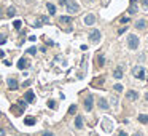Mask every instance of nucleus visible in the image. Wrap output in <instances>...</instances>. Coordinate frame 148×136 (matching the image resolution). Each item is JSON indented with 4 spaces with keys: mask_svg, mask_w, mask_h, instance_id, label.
<instances>
[{
    "mask_svg": "<svg viewBox=\"0 0 148 136\" xmlns=\"http://www.w3.org/2000/svg\"><path fill=\"white\" fill-rule=\"evenodd\" d=\"M124 31H126V27H121V29L118 31V34H124Z\"/></svg>",
    "mask_w": 148,
    "mask_h": 136,
    "instance_id": "34",
    "label": "nucleus"
},
{
    "mask_svg": "<svg viewBox=\"0 0 148 136\" xmlns=\"http://www.w3.org/2000/svg\"><path fill=\"white\" fill-rule=\"evenodd\" d=\"M121 23H123V24H128V23H129V18H128V16H126V18H121Z\"/></svg>",
    "mask_w": 148,
    "mask_h": 136,
    "instance_id": "29",
    "label": "nucleus"
},
{
    "mask_svg": "<svg viewBox=\"0 0 148 136\" xmlns=\"http://www.w3.org/2000/svg\"><path fill=\"white\" fill-rule=\"evenodd\" d=\"M41 136H54V134H53V133H51V131H45V133H43V134H41Z\"/></svg>",
    "mask_w": 148,
    "mask_h": 136,
    "instance_id": "31",
    "label": "nucleus"
},
{
    "mask_svg": "<svg viewBox=\"0 0 148 136\" xmlns=\"http://www.w3.org/2000/svg\"><path fill=\"white\" fill-rule=\"evenodd\" d=\"M89 42H94V43L100 42V31L94 29V31H91V32H89Z\"/></svg>",
    "mask_w": 148,
    "mask_h": 136,
    "instance_id": "3",
    "label": "nucleus"
},
{
    "mask_svg": "<svg viewBox=\"0 0 148 136\" xmlns=\"http://www.w3.org/2000/svg\"><path fill=\"white\" fill-rule=\"evenodd\" d=\"M13 26H14L16 29H19L21 26H23V23H21V21H19V19H18V21H14V23H13Z\"/></svg>",
    "mask_w": 148,
    "mask_h": 136,
    "instance_id": "26",
    "label": "nucleus"
},
{
    "mask_svg": "<svg viewBox=\"0 0 148 136\" xmlns=\"http://www.w3.org/2000/svg\"><path fill=\"white\" fill-rule=\"evenodd\" d=\"M135 11H137L135 7H131V8H129V13H135Z\"/></svg>",
    "mask_w": 148,
    "mask_h": 136,
    "instance_id": "32",
    "label": "nucleus"
},
{
    "mask_svg": "<svg viewBox=\"0 0 148 136\" xmlns=\"http://www.w3.org/2000/svg\"><path fill=\"white\" fill-rule=\"evenodd\" d=\"M0 136H5V130L3 128H0Z\"/></svg>",
    "mask_w": 148,
    "mask_h": 136,
    "instance_id": "35",
    "label": "nucleus"
},
{
    "mask_svg": "<svg viewBox=\"0 0 148 136\" xmlns=\"http://www.w3.org/2000/svg\"><path fill=\"white\" fill-rule=\"evenodd\" d=\"M65 8H67V11H69L70 14H75V13H78V10H80V5H78L76 2H73V0H67Z\"/></svg>",
    "mask_w": 148,
    "mask_h": 136,
    "instance_id": "2",
    "label": "nucleus"
},
{
    "mask_svg": "<svg viewBox=\"0 0 148 136\" xmlns=\"http://www.w3.org/2000/svg\"><path fill=\"white\" fill-rule=\"evenodd\" d=\"M118 136H128V133H126V131H119V134Z\"/></svg>",
    "mask_w": 148,
    "mask_h": 136,
    "instance_id": "33",
    "label": "nucleus"
},
{
    "mask_svg": "<svg viewBox=\"0 0 148 136\" xmlns=\"http://www.w3.org/2000/svg\"><path fill=\"white\" fill-rule=\"evenodd\" d=\"M5 42H7V37H5V35H2V34H0V45H3Z\"/></svg>",
    "mask_w": 148,
    "mask_h": 136,
    "instance_id": "27",
    "label": "nucleus"
},
{
    "mask_svg": "<svg viewBox=\"0 0 148 136\" xmlns=\"http://www.w3.org/2000/svg\"><path fill=\"white\" fill-rule=\"evenodd\" d=\"M126 99H129V101H135L139 99V93L135 90H129L128 93H126Z\"/></svg>",
    "mask_w": 148,
    "mask_h": 136,
    "instance_id": "5",
    "label": "nucleus"
},
{
    "mask_svg": "<svg viewBox=\"0 0 148 136\" xmlns=\"http://www.w3.org/2000/svg\"><path fill=\"white\" fill-rule=\"evenodd\" d=\"M112 127H113V125H112L108 120H105V122H103V128L107 130V131H110V130H112Z\"/></svg>",
    "mask_w": 148,
    "mask_h": 136,
    "instance_id": "21",
    "label": "nucleus"
},
{
    "mask_svg": "<svg viewBox=\"0 0 148 136\" xmlns=\"http://www.w3.org/2000/svg\"><path fill=\"white\" fill-rule=\"evenodd\" d=\"M134 136H143V134H142V133H135Z\"/></svg>",
    "mask_w": 148,
    "mask_h": 136,
    "instance_id": "37",
    "label": "nucleus"
},
{
    "mask_svg": "<svg viewBox=\"0 0 148 136\" xmlns=\"http://www.w3.org/2000/svg\"><path fill=\"white\" fill-rule=\"evenodd\" d=\"M113 90L118 91V93H121V91H123V85H121V83H116V85H113Z\"/></svg>",
    "mask_w": 148,
    "mask_h": 136,
    "instance_id": "22",
    "label": "nucleus"
},
{
    "mask_svg": "<svg viewBox=\"0 0 148 136\" xmlns=\"http://www.w3.org/2000/svg\"><path fill=\"white\" fill-rule=\"evenodd\" d=\"M113 77H115V79H123V69L121 67H116L115 70H113Z\"/></svg>",
    "mask_w": 148,
    "mask_h": 136,
    "instance_id": "13",
    "label": "nucleus"
},
{
    "mask_svg": "<svg viewBox=\"0 0 148 136\" xmlns=\"http://www.w3.org/2000/svg\"><path fill=\"white\" fill-rule=\"evenodd\" d=\"M69 114H70V115H75V114H76V106H72V107L69 109Z\"/></svg>",
    "mask_w": 148,
    "mask_h": 136,
    "instance_id": "24",
    "label": "nucleus"
},
{
    "mask_svg": "<svg viewBox=\"0 0 148 136\" xmlns=\"http://www.w3.org/2000/svg\"><path fill=\"white\" fill-rule=\"evenodd\" d=\"M59 21L64 23V24H70V23H72V18H70V16H61Z\"/></svg>",
    "mask_w": 148,
    "mask_h": 136,
    "instance_id": "16",
    "label": "nucleus"
},
{
    "mask_svg": "<svg viewBox=\"0 0 148 136\" xmlns=\"http://www.w3.org/2000/svg\"><path fill=\"white\" fill-rule=\"evenodd\" d=\"M94 23H96V16L92 13H89V14L84 16V24H86V26H92Z\"/></svg>",
    "mask_w": 148,
    "mask_h": 136,
    "instance_id": "6",
    "label": "nucleus"
},
{
    "mask_svg": "<svg viewBox=\"0 0 148 136\" xmlns=\"http://www.w3.org/2000/svg\"><path fill=\"white\" fill-rule=\"evenodd\" d=\"M48 107H50V109H56V103H54L53 99H50V101H48Z\"/></svg>",
    "mask_w": 148,
    "mask_h": 136,
    "instance_id": "23",
    "label": "nucleus"
},
{
    "mask_svg": "<svg viewBox=\"0 0 148 136\" xmlns=\"http://www.w3.org/2000/svg\"><path fill=\"white\" fill-rule=\"evenodd\" d=\"M16 14V8L14 7H8V10H7V16L8 18H13Z\"/></svg>",
    "mask_w": 148,
    "mask_h": 136,
    "instance_id": "18",
    "label": "nucleus"
},
{
    "mask_svg": "<svg viewBox=\"0 0 148 136\" xmlns=\"http://www.w3.org/2000/svg\"><path fill=\"white\" fill-rule=\"evenodd\" d=\"M24 98H26V101H27V103H34V101H35V94H34V91H32V90H27V91H26V94H24Z\"/></svg>",
    "mask_w": 148,
    "mask_h": 136,
    "instance_id": "8",
    "label": "nucleus"
},
{
    "mask_svg": "<svg viewBox=\"0 0 148 136\" xmlns=\"http://www.w3.org/2000/svg\"><path fill=\"white\" fill-rule=\"evenodd\" d=\"M145 99H146V101H148V93H146V94H145Z\"/></svg>",
    "mask_w": 148,
    "mask_h": 136,
    "instance_id": "39",
    "label": "nucleus"
},
{
    "mask_svg": "<svg viewBox=\"0 0 148 136\" xmlns=\"http://www.w3.org/2000/svg\"><path fill=\"white\" fill-rule=\"evenodd\" d=\"M99 107L103 109V110H107V109L110 107V106H108V101L105 99V98H100V99H99Z\"/></svg>",
    "mask_w": 148,
    "mask_h": 136,
    "instance_id": "10",
    "label": "nucleus"
},
{
    "mask_svg": "<svg viewBox=\"0 0 148 136\" xmlns=\"http://www.w3.org/2000/svg\"><path fill=\"white\" fill-rule=\"evenodd\" d=\"M0 18H2V11H0Z\"/></svg>",
    "mask_w": 148,
    "mask_h": 136,
    "instance_id": "41",
    "label": "nucleus"
},
{
    "mask_svg": "<svg viewBox=\"0 0 148 136\" xmlns=\"http://www.w3.org/2000/svg\"><path fill=\"white\" fill-rule=\"evenodd\" d=\"M83 125H84L83 117H80V115H78V117H75V127H76L78 130H81V128H83Z\"/></svg>",
    "mask_w": 148,
    "mask_h": 136,
    "instance_id": "11",
    "label": "nucleus"
},
{
    "mask_svg": "<svg viewBox=\"0 0 148 136\" xmlns=\"http://www.w3.org/2000/svg\"><path fill=\"white\" fill-rule=\"evenodd\" d=\"M27 53H29V54H35V53H37V48H35V47H30V48L27 50Z\"/></svg>",
    "mask_w": 148,
    "mask_h": 136,
    "instance_id": "25",
    "label": "nucleus"
},
{
    "mask_svg": "<svg viewBox=\"0 0 148 136\" xmlns=\"http://www.w3.org/2000/svg\"><path fill=\"white\" fill-rule=\"evenodd\" d=\"M18 106H19L21 109H26V107H27V101H26V99H19V101H18Z\"/></svg>",
    "mask_w": 148,
    "mask_h": 136,
    "instance_id": "20",
    "label": "nucleus"
},
{
    "mask_svg": "<svg viewBox=\"0 0 148 136\" xmlns=\"http://www.w3.org/2000/svg\"><path fill=\"white\" fill-rule=\"evenodd\" d=\"M26 2H27V3H32V2H34V0H26Z\"/></svg>",
    "mask_w": 148,
    "mask_h": 136,
    "instance_id": "38",
    "label": "nucleus"
},
{
    "mask_svg": "<svg viewBox=\"0 0 148 136\" xmlns=\"http://www.w3.org/2000/svg\"><path fill=\"white\" fill-rule=\"evenodd\" d=\"M128 47L131 50H137L139 48V37L135 34H129L128 35Z\"/></svg>",
    "mask_w": 148,
    "mask_h": 136,
    "instance_id": "1",
    "label": "nucleus"
},
{
    "mask_svg": "<svg viewBox=\"0 0 148 136\" xmlns=\"http://www.w3.org/2000/svg\"><path fill=\"white\" fill-rule=\"evenodd\" d=\"M7 83H8V88H10V90H18V87H19L18 80H14V79H8Z\"/></svg>",
    "mask_w": 148,
    "mask_h": 136,
    "instance_id": "9",
    "label": "nucleus"
},
{
    "mask_svg": "<svg viewBox=\"0 0 148 136\" xmlns=\"http://www.w3.org/2000/svg\"><path fill=\"white\" fill-rule=\"evenodd\" d=\"M139 122L140 123H143V125H148V115L146 114H139Z\"/></svg>",
    "mask_w": 148,
    "mask_h": 136,
    "instance_id": "12",
    "label": "nucleus"
},
{
    "mask_svg": "<svg viewBox=\"0 0 148 136\" xmlns=\"http://www.w3.org/2000/svg\"><path fill=\"white\" fill-rule=\"evenodd\" d=\"M84 2H94V0H84Z\"/></svg>",
    "mask_w": 148,
    "mask_h": 136,
    "instance_id": "40",
    "label": "nucleus"
},
{
    "mask_svg": "<svg viewBox=\"0 0 148 136\" xmlns=\"http://www.w3.org/2000/svg\"><path fill=\"white\" fill-rule=\"evenodd\" d=\"M46 8H48V13L53 16V14H56V7L53 5V3H46Z\"/></svg>",
    "mask_w": 148,
    "mask_h": 136,
    "instance_id": "17",
    "label": "nucleus"
},
{
    "mask_svg": "<svg viewBox=\"0 0 148 136\" xmlns=\"http://www.w3.org/2000/svg\"><path fill=\"white\" fill-rule=\"evenodd\" d=\"M24 123H26L27 127H32V125H35V123H37V120H35L34 117H27V119H24Z\"/></svg>",
    "mask_w": 148,
    "mask_h": 136,
    "instance_id": "15",
    "label": "nucleus"
},
{
    "mask_svg": "<svg viewBox=\"0 0 148 136\" xmlns=\"http://www.w3.org/2000/svg\"><path fill=\"white\" fill-rule=\"evenodd\" d=\"M110 101H112V104H118V98H116V96H115V98L112 96V99H110Z\"/></svg>",
    "mask_w": 148,
    "mask_h": 136,
    "instance_id": "30",
    "label": "nucleus"
},
{
    "mask_svg": "<svg viewBox=\"0 0 148 136\" xmlns=\"http://www.w3.org/2000/svg\"><path fill=\"white\" fill-rule=\"evenodd\" d=\"M92 106H94V98H92V94H88V98L84 99V109H86L88 112H91Z\"/></svg>",
    "mask_w": 148,
    "mask_h": 136,
    "instance_id": "4",
    "label": "nucleus"
},
{
    "mask_svg": "<svg viewBox=\"0 0 148 136\" xmlns=\"http://www.w3.org/2000/svg\"><path fill=\"white\" fill-rule=\"evenodd\" d=\"M145 26H146V23L143 21V19H139V21L135 23V27H137V29H140V31H142V29H145Z\"/></svg>",
    "mask_w": 148,
    "mask_h": 136,
    "instance_id": "19",
    "label": "nucleus"
},
{
    "mask_svg": "<svg viewBox=\"0 0 148 136\" xmlns=\"http://www.w3.org/2000/svg\"><path fill=\"white\" fill-rule=\"evenodd\" d=\"M26 66H27V59L26 58H21V59L18 61V67L19 69H26Z\"/></svg>",
    "mask_w": 148,
    "mask_h": 136,
    "instance_id": "14",
    "label": "nucleus"
},
{
    "mask_svg": "<svg viewBox=\"0 0 148 136\" xmlns=\"http://www.w3.org/2000/svg\"><path fill=\"white\" fill-rule=\"evenodd\" d=\"M103 63H105V58L100 54V56H99V66H103Z\"/></svg>",
    "mask_w": 148,
    "mask_h": 136,
    "instance_id": "28",
    "label": "nucleus"
},
{
    "mask_svg": "<svg viewBox=\"0 0 148 136\" xmlns=\"http://www.w3.org/2000/svg\"><path fill=\"white\" fill-rule=\"evenodd\" d=\"M134 75L137 77L139 80H143L145 79V69L143 67H139V69H134Z\"/></svg>",
    "mask_w": 148,
    "mask_h": 136,
    "instance_id": "7",
    "label": "nucleus"
},
{
    "mask_svg": "<svg viewBox=\"0 0 148 136\" xmlns=\"http://www.w3.org/2000/svg\"><path fill=\"white\" fill-rule=\"evenodd\" d=\"M0 115H2V114H0Z\"/></svg>",
    "mask_w": 148,
    "mask_h": 136,
    "instance_id": "42",
    "label": "nucleus"
},
{
    "mask_svg": "<svg viewBox=\"0 0 148 136\" xmlns=\"http://www.w3.org/2000/svg\"><path fill=\"white\" fill-rule=\"evenodd\" d=\"M59 3H61V5H65V3H67V0H59Z\"/></svg>",
    "mask_w": 148,
    "mask_h": 136,
    "instance_id": "36",
    "label": "nucleus"
}]
</instances>
